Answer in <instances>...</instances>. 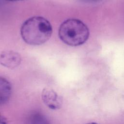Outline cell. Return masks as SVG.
I'll list each match as a JSON object with an SVG mask.
<instances>
[{"label": "cell", "mask_w": 124, "mask_h": 124, "mask_svg": "<svg viewBox=\"0 0 124 124\" xmlns=\"http://www.w3.org/2000/svg\"><path fill=\"white\" fill-rule=\"evenodd\" d=\"M86 124H97L96 123H87Z\"/></svg>", "instance_id": "obj_10"}, {"label": "cell", "mask_w": 124, "mask_h": 124, "mask_svg": "<svg viewBox=\"0 0 124 124\" xmlns=\"http://www.w3.org/2000/svg\"><path fill=\"white\" fill-rule=\"evenodd\" d=\"M28 124H49V123L43 114L36 111L32 112L29 116Z\"/></svg>", "instance_id": "obj_6"}, {"label": "cell", "mask_w": 124, "mask_h": 124, "mask_svg": "<svg viewBox=\"0 0 124 124\" xmlns=\"http://www.w3.org/2000/svg\"><path fill=\"white\" fill-rule=\"evenodd\" d=\"M52 32L49 22L41 16H33L27 19L21 28L23 40L31 45H40L50 38Z\"/></svg>", "instance_id": "obj_1"}, {"label": "cell", "mask_w": 124, "mask_h": 124, "mask_svg": "<svg viewBox=\"0 0 124 124\" xmlns=\"http://www.w3.org/2000/svg\"><path fill=\"white\" fill-rule=\"evenodd\" d=\"M21 58L20 55L13 51H6L0 54V64L10 69L17 67L20 63Z\"/></svg>", "instance_id": "obj_4"}, {"label": "cell", "mask_w": 124, "mask_h": 124, "mask_svg": "<svg viewBox=\"0 0 124 124\" xmlns=\"http://www.w3.org/2000/svg\"><path fill=\"white\" fill-rule=\"evenodd\" d=\"M0 124H8V120L3 115L0 113Z\"/></svg>", "instance_id": "obj_7"}, {"label": "cell", "mask_w": 124, "mask_h": 124, "mask_svg": "<svg viewBox=\"0 0 124 124\" xmlns=\"http://www.w3.org/2000/svg\"><path fill=\"white\" fill-rule=\"evenodd\" d=\"M86 1H99L100 0H85Z\"/></svg>", "instance_id": "obj_8"}, {"label": "cell", "mask_w": 124, "mask_h": 124, "mask_svg": "<svg viewBox=\"0 0 124 124\" xmlns=\"http://www.w3.org/2000/svg\"><path fill=\"white\" fill-rule=\"evenodd\" d=\"M7 1H18V0H5Z\"/></svg>", "instance_id": "obj_9"}, {"label": "cell", "mask_w": 124, "mask_h": 124, "mask_svg": "<svg viewBox=\"0 0 124 124\" xmlns=\"http://www.w3.org/2000/svg\"><path fill=\"white\" fill-rule=\"evenodd\" d=\"M42 99L44 103L50 109H60L62 104V99L53 90L44 89L42 92Z\"/></svg>", "instance_id": "obj_3"}, {"label": "cell", "mask_w": 124, "mask_h": 124, "mask_svg": "<svg viewBox=\"0 0 124 124\" xmlns=\"http://www.w3.org/2000/svg\"><path fill=\"white\" fill-rule=\"evenodd\" d=\"M90 32L87 26L81 20L68 19L60 26L59 35L61 40L71 46L83 44L88 40Z\"/></svg>", "instance_id": "obj_2"}, {"label": "cell", "mask_w": 124, "mask_h": 124, "mask_svg": "<svg viewBox=\"0 0 124 124\" xmlns=\"http://www.w3.org/2000/svg\"><path fill=\"white\" fill-rule=\"evenodd\" d=\"M12 94V86L6 79L0 77V106L6 104Z\"/></svg>", "instance_id": "obj_5"}]
</instances>
